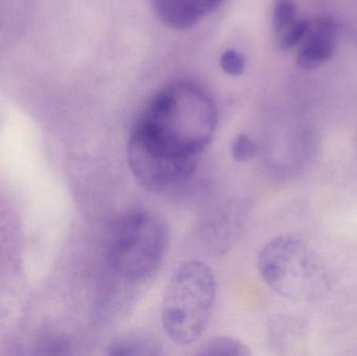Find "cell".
I'll return each instance as SVG.
<instances>
[{
  "label": "cell",
  "mask_w": 357,
  "mask_h": 356,
  "mask_svg": "<svg viewBox=\"0 0 357 356\" xmlns=\"http://www.w3.org/2000/svg\"><path fill=\"white\" fill-rule=\"evenodd\" d=\"M218 125L213 100L195 84L181 81L153 96L131 135L172 156L199 159Z\"/></svg>",
  "instance_id": "obj_1"
},
{
  "label": "cell",
  "mask_w": 357,
  "mask_h": 356,
  "mask_svg": "<svg viewBox=\"0 0 357 356\" xmlns=\"http://www.w3.org/2000/svg\"><path fill=\"white\" fill-rule=\"evenodd\" d=\"M169 246L167 224L153 211L133 209L117 217L108 236V263L126 284H146L159 271Z\"/></svg>",
  "instance_id": "obj_2"
},
{
  "label": "cell",
  "mask_w": 357,
  "mask_h": 356,
  "mask_svg": "<svg viewBox=\"0 0 357 356\" xmlns=\"http://www.w3.org/2000/svg\"><path fill=\"white\" fill-rule=\"evenodd\" d=\"M215 298V277L205 263L178 265L163 294L161 321L167 336L181 346L199 340L209 325Z\"/></svg>",
  "instance_id": "obj_3"
},
{
  "label": "cell",
  "mask_w": 357,
  "mask_h": 356,
  "mask_svg": "<svg viewBox=\"0 0 357 356\" xmlns=\"http://www.w3.org/2000/svg\"><path fill=\"white\" fill-rule=\"evenodd\" d=\"M257 268L266 286L289 300H317L329 288L324 265L297 236L279 235L268 240L258 255Z\"/></svg>",
  "instance_id": "obj_4"
},
{
  "label": "cell",
  "mask_w": 357,
  "mask_h": 356,
  "mask_svg": "<svg viewBox=\"0 0 357 356\" xmlns=\"http://www.w3.org/2000/svg\"><path fill=\"white\" fill-rule=\"evenodd\" d=\"M128 163L134 177L149 189L167 192L188 181L199 159L180 158L161 152L130 135Z\"/></svg>",
  "instance_id": "obj_5"
},
{
  "label": "cell",
  "mask_w": 357,
  "mask_h": 356,
  "mask_svg": "<svg viewBox=\"0 0 357 356\" xmlns=\"http://www.w3.org/2000/svg\"><path fill=\"white\" fill-rule=\"evenodd\" d=\"M339 40V25L333 17L310 20V26L299 43L297 64L305 70L320 68L333 59Z\"/></svg>",
  "instance_id": "obj_6"
},
{
  "label": "cell",
  "mask_w": 357,
  "mask_h": 356,
  "mask_svg": "<svg viewBox=\"0 0 357 356\" xmlns=\"http://www.w3.org/2000/svg\"><path fill=\"white\" fill-rule=\"evenodd\" d=\"M165 24L186 29L211 14L224 0H153Z\"/></svg>",
  "instance_id": "obj_7"
},
{
  "label": "cell",
  "mask_w": 357,
  "mask_h": 356,
  "mask_svg": "<svg viewBox=\"0 0 357 356\" xmlns=\"http://www.w3.org/2000/svg\"><path fill=\"white\" fill-rule=\"evenodd\" d=\"M161 347L155 339L142 332H132L113 341L108 355L113 356L160 355Z\"/></svg>",
  "instance_id": "obj_8"
},
{
  "label": "cell",
  "mask_w": 357,
  "mask_h": 356,
  "mask_svg": "<svg viewBox=\"0 0 357 356\" xmlns=\"http://www.w3.org/2000/svg\"><path fill=\"white\" fill-rule=\"evenodd\" d=\"M207 356H248L249 348L241 341L228 336H218L206 341L197 353Z\"/></svg>",
  "instance_id": "obj_9"
},
{
  "label": "cell",
  "mask_w": 357,
  "mask_h": 356,
  "mask_svg": "<svg viewBox=\"0 0 357 356\" xmlns=\"http://www.w3.org/2000/svg\"><path fill=\"white\" fill-rule=\"evenodd\" d=\"M297 6L294 0H276L273 8L272 25L275 36H279L289 31L299 20Z\"/></svg>",
  "instance_id": "obj_10"
},
{
  "label": "cell",
  "mask_w": 357,
  "mask_h": 356,
  "mask_svg": "<svg viewBox=\"0 0 357 356\" xmlns=\"http://www.w3.org/2000/svg\"><path fill=\"white\" fill-rule=\"evenodd\" d=\"M257 146L255 141L245 134H241L233 140L231 155L237 162H248L255 157Z\"/></svg>",
  "instance_id": "obj_11"
},
{
  "label": "cell",
  "mask_w": 357,
  "mask_h": 356,
  "mask_svg": "<svg viewBox=\"0 0 357 356\" xmlns=\"http://www.w3.org/2000/svg\"><path fill=\"white\" fill-rule=\"evenodd\" d=\"M220 66L225 72L236 77L245 69V58L236 50H227L220 58Z\"/></svg>",
  "instance_id": "obj_12"
},
{
  "label": "cell",
  "mask_w": 357,
  "mask_h": 356,
  "mask_svg": "<svg viewBox=\"0 0 357 356\" xmlns=\"http://www.w3.org/2000/svg\"><path fill=\"white\" fill-rule=\"evenodd\" d=\"M356 148H357V142H356Z\"/></svg>",
  "instance_id": "obj_13"
}]
</instances>
